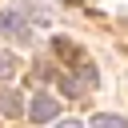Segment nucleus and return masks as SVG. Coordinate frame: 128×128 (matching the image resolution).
Segmentation results:
<instances>
[{"label": "nucleus", "instance_id": "1", "mask_svg": "<svg viewBox=\"0 0 128 128\" xmlns=\"http://www.w3.org/2000/svg\"><path fill=\"white\" fill-rule=\"evenodd\" d=\"M64 96H84L88 88H96V68L88 60H76V76H60Z\"/></svg>", "mask_w": 128, "mask_h": 128}, {"label": "nucleus", "instance_id": "2", "mask_svg": "<svg viewBox=\"0 0 128 128\" xmlns=\"http://www.w3.org/2000/svg\"><path fill=\"white\" fill-rule=\"evenodd\" d=\"M60 112V104H56V96H32V108H28V116L36 120V124H44V120H52Z\"/></svg>", "mask_w": 128, "mask_h": 128}, {"label": "nucleus", "instance_id": "3", "mask_svg": "<svg viewBox=\"0 0 128 128\" xmlns=\"http://www.w3.org/2000/svg\"><path fill=\"white\" fill-rule=\"evenodd\" d=\"M0 36H28L24 16H20V12H12V8H0Z\"/></svg>", "mask_w": 128, "mask_h": 128}, {"label": "nucleus", "instance_id": "4", "mask_svg": "<svg viewBox=\"0 0 128 128\" xmlns=\"http://www.w3.org/2000/svg\"><path fill=\"white\" fill-rule=\"evenodd\" d=\"M0 112H4V116H20V112H24V100H20V92H12V88H0Z\"/></svg>", "mask_w": 128, "mask_h": 128}, {"label": "nucleus", "instance_id": "5", "mask_svg": "<svg viewBox=\"0 0 128 128\" xmlns=\"http://www.w3.org/2000/svg\"><path fill=\"white\" fill-rule=\"evenodd\" d=\"M88 128H128V120L124 116H112V112H96L88 120Z\"/></svg>", "mask_w": 128, "mask_h": 128}, {"label": "nucleus", "instance_id": "6", "mask_svg": "<svg viewBox=\"0 0 128 128\" xmlns=\"http://www.w3.org/2000/svg\"><path fill=\"white\" fill-rule=\"evenodd\" d=\"M12 72H16V56H12V52H4V56H0V80H8Z\"/></svg>", "mask_w": 128, "mask_h": 128}, {"label": "nucleus", "instance_id": "7", "mask_svg": "<svg viewBox=\"0 0 128 128\" xmlns=\"http://www.w3.org/2000/svg\"><path fill=\"white\" fill-rule=\"evenodd\" d=\"M56 52H60V56H72V60H80L76 44H68V40H56Z\"/></svg>", "mask_w": 128, "mask_h": 128}, {"label": "nucleus", "instance_id": "8", "mask_svg": "<svg viewBox=\"0 0 128 128\" xmlns=\"http://www.w3.org/2000/svg\"><path fill=\"white\" fill-rule=\"evenodd\" d=\"M56 128H84V124H80V120H60Z\"/></svg>", "mask_w": 128, "mask_h": 128}]
</instances>
